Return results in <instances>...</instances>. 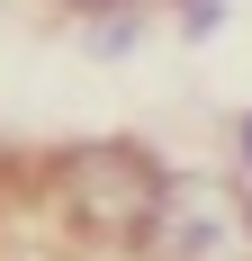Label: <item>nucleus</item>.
I'll return each mask as SVG.
<instances>
[{
    "label": "nucleus",
    "instance_id": "1",
    "mask_svg": "<svg viewBox=\"0 0 252 261\" xmlns=\"http://www.w3.org/2000/svg\"><path fill=\"white\" fill-rule=\"evenodd\" d=\"M153 261H252V207L225 180H171L153 207Z\"/></svg>",
    "mask_w": 252,
    "mask_h": 261
},
{
    "label": "nucleus",
    "instance_id": "2",
    "mask_svg": "<svg viewBox=\"0 0 252 261\" xmlns=\"http://www.w3.org/2000/svg\"><path fill=\"white\" fill-rule=\"evenodd\" d=\"M63 207L90 225V234H153V207H162V180L135 144H81L63 162Z\"/></svg>",
    "mask_w": 252,
    "mask_h": 261
},
{
    "label": "nucleus",
    "instance_id": "3",
    "mask_svg": "<svg viewBox=\"0 0 252 261\" xmlns=\"http://www.w3.org/2000/svg\"><path fill=\"white\" fill-rule=\"evenodd\" d=\"M243 153H252V135H243Z\"/></svg>",
    "mask_w": 252,
    "mask_h": 261
}]
</instances>
